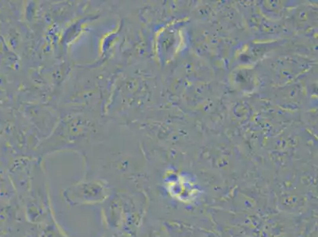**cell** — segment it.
<instances>
[{
    "instance_id": "obj_1",
    "label": "cell",
    "mask_w": 318,
    "mask_h": 237,
    "mask_svg": "<svg viewBox=\"0 0 318 237\" xmlns=\"http://www.w3.org/2000/svg\"><path fill=\"white\" fill-rule=\"evenodd\" d=\"M166 187L172 198L184 203H192L201 194L199 186L184 176L170 178L166 181Z\"/></svg>"
}]
</instances>
